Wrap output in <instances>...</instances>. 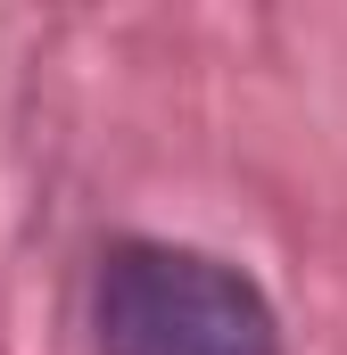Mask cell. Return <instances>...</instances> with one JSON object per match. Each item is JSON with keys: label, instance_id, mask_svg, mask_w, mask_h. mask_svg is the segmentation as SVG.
<instances>
[{"label": "cell", "instance_id": "obj_1", "mask_svg": "<svg viewBox=\"0 0 347 355\" xmlns=\"http://www.w3.org/2000/svg\"><path fill=\"white\" fill-rule=\"evenodd\" d=\"M99 355H281V322L240 265L174 240H116L91 289Z\"/></svg>", "mask_w": 347, "mask_h": 355}]
</instances>
